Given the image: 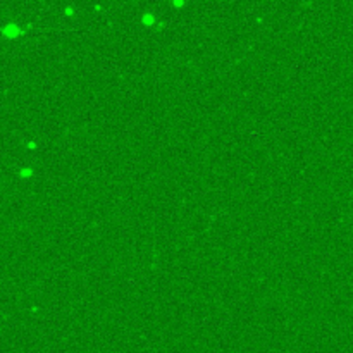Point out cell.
<instances>
[{
	"instance_id": "2",
	"label": "cell",
	"mask_w": 353,
	"mask_h": 353,
	"mask_svg": "<svg viewBox=\"0 0 353 353\" xmlns=\"http://www.w3.org/2000/svg\"><path fill=\"white\" fill-rule=\"evenodd\" d=\"M33 174V171H31V169H23V171H21V176H23V178H30V176Z\"/></svg>"
},
{
	"instance_id": "1",
	"label": "cell",
	"mask_w": 353,
	"mask_h": 353,
	"mask_svg": "<svg viewBox=\"0 0 353 353\" xmlns=\"http://www.w3.org/2000/svg\"><path fill=\"white\" fill-rule=\"evenodd\" d=\"M153 21H155V17H153V16H150V14L147 12L145 19H143V23H145L147 26H152V24H153Z\"/></svg>"
}]
</instances>
